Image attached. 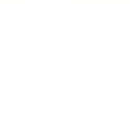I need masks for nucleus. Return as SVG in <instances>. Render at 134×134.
<instances>
[]
</instances>
